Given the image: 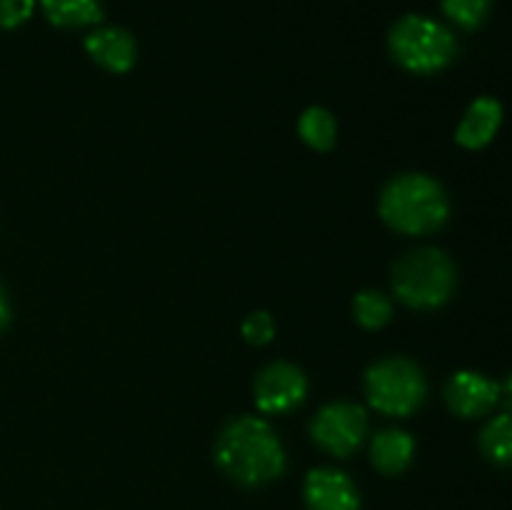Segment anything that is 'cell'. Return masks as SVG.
<instances>
[{"label":"cell","mask_w":512,"mask_h":510,"mask_svg":"<svg viewBox=\"0 0 512 510\" xmlns=\"http://www.w3.org/2000/svg\"><path fill=\"white\" fill-rule=\"evenodd\" d=\"M215 463L230 480L253 488L283 475L285 450L275 430L263 418L240 415L220 430Z\"/></svg>","instance_id":"1"},{"label":"cell","mask_w":512,"mask_h":510,"mask_svg":"<svg viewBox=\"0 0 512 510\" xmlns=\"http://www.w3.org/2000/svg\"><path fill=\"white\" fill-rule=\"evenodd\" d=\"M380 218L403 235H428L443 228L450 215L443 185L425 173H403L380 193Z\"/></svg>","instance_id":"2"},{"label":"cell","mask_w":512,"mask_h":510,"mask_svg":"<svg viewBox=\"0 0 512 510\" xmlns=\"http://www.w3.org/2000/svg\"><path fill=\"white\" fill-rule=\"evenodd\" d=\"M455 265L438 248H418L393 265V293L415 310L440 308L455 290Z\"/></svg>","instance_id":"3"},{"label":"cell","mask_w":512,"mask_h":510,"mask_svg":"<svg viewBox=\"0 0 512 510\" xmlns=\"http://www.w3.org/2000/svg\"><path fill=\"white\" fill-rule=\"evenodd\" d=\"M390 55L410 73L430 75L448 68L458 53L455 35L425 15H405L390 30Z\"/></svg>","instance_id":"4"},{"label":"cell","mask_w":512,"mask_h":510,"mask_svg":"<svg viewBox=\"0 0 512 510\" xmlns=\"http://www.w3.org/2000/svg\"><path fill=\"white\" fill-rule=\"evenodd\" d=\"M365 395L378 413L408 418L423 405L428 383L413 360L385 358L370 365L365 373Z\"/></svg>","instance_id":"5"},{"label":"cell","mask_w":512,"mask_h":510,"mask_svg":"<svg viewBox=\"0 0 512 510\" xmlns=\"http://www.w3.org/2000/svg\"><path fill=\"white\" fill-rule=\"evenodd\" d=\"M310 435L325 453L335 458H348L363 445L368 435V413L363 405L348 403V400L328 403L318 410L310 423Z\"/></svg>","instance_id":"6"},{"label":"cell","mask_w":512,"mask_h":510,"mask_svg":"<svg viewBox=\"0 0 512 510\" xmlns=\"http://www.w3.org/2000/svg\"><path fill=\"white\" fill-rule=\"evenodd\" d=\"M305 395H308V378L293 363H270L255 378V405L263 413H290L303 405Z\"/></svg>","instance_id":"7"},{"label":"cell","mask_w":512,"mask_h":510,"mask_svg":"<svg viewBox=\"0 0 512 510\" xmlns=\"http://www.w3.org/2000/svg\"><path fill=\"white\" fill-rule=\"evenodd\" d=\"M445 403L460 418H480L500 403V383L475 370H460L445 385Z\"/></svg>","instance_id":"8"},{"label":"cell","mask_w":512,"mask_h":510,"mask_svg":"<svg viewBox=\"0 0 512 510\" xmlns=\"http://www.w3.org/2000/svg\"><path fill=\"white\" fill-rule=\"evenodd\" d=\"M305 503L310 510H358L360 498L353 480L335 468H315L305 478Z\"/></svg>","instance_id":"9"},{"label":"cell","mask_w":512,"mask_h":510,"mask_svg":"<svg viewBox=\"0 0 512 510\" xmlns=\"http://www.w3.org/2000/svg\"><path fill=\"white\" fill-rule=\"evenodd\" d=\"M85 50L100 68L110 73H128L138 58L133 35L123 28H95L85 38Z\"/></svg>","instance_id":"10"},{"label":"cell","mask_w":512,"mask_h":510,"mask_svg":"<svg viewBox=\"0 0 512 510\" xmlns=\"http://www.w3.org/2000/svg\"><path fill=\"white\" fill-rule=\"evenodd\" d=\"M500 125H503V105L495 98L483 95V98L473 100L470 108L465 110L463 120H460L458 130H455V140L463 148L480 150L488 143H493Z\"/></svg>","instance_id":"11"},{"label":"cell","mask_w":512,"mask_h":510,"mask_svg":"<svg viewBox=\"0 0 512 510\" xmlns=\"http://www.w3.org/2000/svg\"><path fill=\"white\" fill-rule=\"evenodd\" d=\"M413 455L415 440L410 438V433L398 428L380 430L373 438V445H370L373 465L383 475H400L403 470H408V465L413 463Z\"/></svg>","instance_id":"12"},{"label":"cell","mask_w":512,"mask_h":510,"mask_svg":"<svg viewBox=\"0 0 512 510\" xmlns=\"http://www.w3.org/2000/svg\"><path fill=\"white\" fill-rule=\"evenodd\" d=\"M40 5L50 23L60 28H80L103 20L100 0H40Z\"/></svg>","instance_id":"13"},{"label":"cell","mask_w":512,"mask_h":510,"mask_svg":"<svg viewBox=\"0 0 512 510\" xmlns=\"http://www.w3.org/2000/svg\"><path fill=\"white\" fill-rule=\"evenodd\" d=\"M480 450L485 458L500 468H510L512 465V413L495 415L488 420L483 430H480Z\"/></svg>","instance_id":"14"},{"label":"cell","mask_w":512,"mask_h":510,"mask_svg":"<svg viewBox=\"0 0 512 510\" xmlns=\"http://www.w3.org/2000/svg\"><path fill=\"white\" fill-rule=\"evenodd\" d=\"M298 133L305 145L313 150H330L338 138V123H335L333 113L320 105L308 108L298 120Z\"/></svg>","instance_id":"15"},{"label":"cell","mask_w":512,"mask_h":510,"mask_svg":"<svg viewBox=\"0 0 512 510\" xmlns=\"http://www.w3.org/2000/svg\"><path fill=\"white\" fill-rule=\"evenodd\" d=\"M353 313L363 328L378 330L388 325V320L393 318V303L383 293H378V290H363V293L355 295Z\"/></svg>","instance_id":"16"},{"label":"cell","mask_w":512,"mask_h":510,"mask_svg":"<svg viewBox=\"0 0 512 510\" xmlns=\"http://www.w3.org/2000/svg\"><path fill=\"white\" fill-rule=\"evenodd\" d=\"M490 8H493V0H443L445 15L465 30L480 28Z\"/></svg>","instance_id":"17"},{"label":"cell","mask_w":512,"mask_h":510,"mask_svg":"<svg viewBox=\"0 0 512 510\" xmlns=\"http://www.w3.org/2000/svg\"><path fill=\"white\" fill-rule=\"evenodd\" d=\"M243 338L250 345H268L275 338V320L265 310H255L245 318L243 323Z\"/></svg>","instance_id":"18"},{"label":"cell","mask_w":512,"mask_h":510,"mask_svg":"<svg viewBox=\"0 0 512 510\" xmlns=\"http://www.w3.org/2000/svg\"><path fill=\"white\" fill-rule=\"evenodd\" d=\"M35 0H0V28H18L33 15Z\"/></svg>","instance_id":"19"},{"label":"cell","mask_w":512,"mask_h":510,"mask_svg":"<svg viewBox=\"0 0 512 510\" xmlns=\"http://www.w3.org/2000/svg\"><path fill=\"white\" fill-rule=\"evenodd\" d=\"M500 403L508 408V413H512V373L508 375L505 383H500Z\"/></svg>","instance_id":"20"},{"label":"cell","mask_w":512,"mask_h":510,"mask_svg":"<svg viewBox=\"0 0 512 510\" xmlns=\"http://www.w3.org/2000/svg\"><path fill=\"white\" fill-rule=\"evenodd\" d=\"M8 318H10V305H8V298H5L3 288H0V330L5 328Z\"/></svg>","instance_id":"21"}]
</instances>
